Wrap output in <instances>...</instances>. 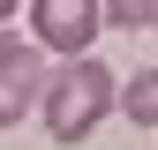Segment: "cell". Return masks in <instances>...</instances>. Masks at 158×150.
<instances>
[{"label": "cell", "instance_id": "6da1fadb", "mask_svg": "<svg viewBox=\"0 0 158 150\" xmlns=\"http://www.w3.org/2000/svg\"><path fill=\"white\" fill-rule=\"evenodd\" d=\"M113 98H121V90H113V68L83 53V60H68L60 75H45V98H38V112H45L53 143H83L90 128L113 112Z\"/></svg>", "mask_w": 158, "mask_h": 150}, {"label": "cell", "instance_id": "7a4b0ae2", "mask_svg": "<svg viewBox=\"0 0 158 150\" xmlns=\"http://www.w3.org/2000/svg\"><path fill=\"white\" fill-rule=\"evenodd\" d=\"M30 23H38V53L83 60L106 15H98V0H30Z\"/></svg>", "mask_w": 158, "mask_h": 150}, {"label": "cell", "instance_id": "3957f363", "mask_svg": "<svg viewBox=\"0 0 158 150\" xmlns=\"http://www.w3.org/2000/svg\"><path fill=\"white\" fill-rule=\"evenodd\" d=\"M38 98H45V53L23 38H0V128L38 112Z\"/></svg>", "mask_w": 158, "mask_h": 150}, {"label": "cell", "instance_id": "277c9868", "mask_svg": "<svg viewBox=\"0 0 158 150\" xmlns=\"http://www.w3.org/2000/svg\"><path fill=\"white\" fill-rule=\"evenodd\" d=\"M121 112H128L135 128H158V68H143V75L121 90Z\"/></svg>", "mask_w": 158, "mask_h": 150}, {"label": "cell", "instance_id": "5b68a950", "mask_svg": "<svg viewBox=\"0 0 158 150\" xmlns=\"http://www.w3.org/2000/svg\"><path fill=\"white\" fill-rule=\"evenodd\" d=\"M98 15H113V30H143V0H98Z\"/></svg>", "mask_w": 158, "mask_h": 150}, {"label": "cell", "instance_id": "8992f818", "mask_svg": "<svg viewBox=\"0 0 158 150\" xmlns=\"http://www.w3.org/2000/svg\"><path fill=\"white\" fill-rule=\"evenodd\" d=\"M143 30H158V0H143Z\"/></svg>", "mask_w": 158, "mask_h": 150}, {"label": "cell", "instance_id": "52a82bcc", "mask_svg": "<svg viewBox=\"0 0 158 150\" xmlns=\"http://www.w3.org/2000/svg\"><path fill=\"white\" fill-rule=\"evenodd\" d=\"M8 15H15V0H0V30H8Z\"/></svg>", "mask_w": 158, "mask_h": 150}]
</instances>
